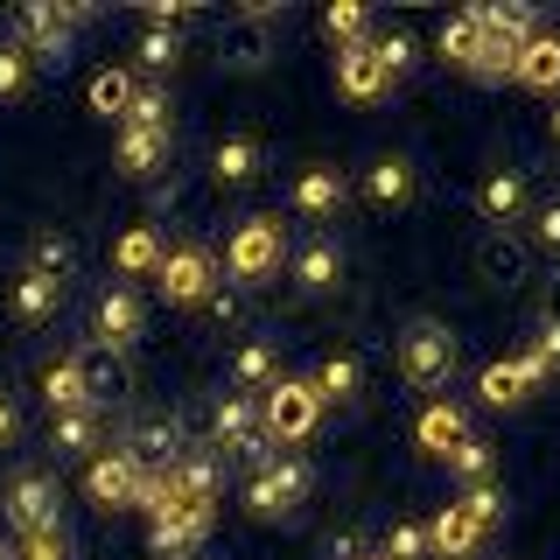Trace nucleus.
<instances>
[{"label": "nucleus", "mask_w": 560, "mask_h": 560, "mask_svg": "<svg viewBox=\"0 0 560 560\" xmlns=\"http://www.w3.org/2000/svg\"><path fill=\"white\" fill-rule=\"evenodd\" d=\"M308 490H315L308 455H294V448H267V455H259V469H253V483H245V512H253L259 525H280V518L302 512Z\"/></svg>", "instance_id": "nucleus-1"}, {"label": "nucleus", "mask_w": 560, "mask_h": 560, "mask_svg": "<svg viewBox=\"0 0 560 560\" xmlns=\"http://www.w3.org/2000/svg\"><path fill=\"white\" fill-rule=\"evenodd\" d=\"M280 259H288V224H280V210H253V218L224 238V273L232 280H273Z\"/></svg>", "instance_id": "nucleus-2"}, {"label": "nucleus", "mask_w": 560, "mask_h": 560, "mask_svg": "<svg viewBox=\"0 0 560 560\" xmlns=\"http://www.w3.org/2000/svg\"><path fill=\"white\" fill-rule=\"evenodd\" d=\"M315 420H323V399H315L308 378H273L267 393H259V428H267V448L308 442Z\"/></svg>", "instance_id": "nucleus-3"}, {"label": "nucleus", "mask_w": 560, "mask_h": 560, "mask_svg": "<svg viewBox=\"0 0 560 560\" xmlns=\"http://www.w3.org/2000/svg\"><path fill=\"white\" fill-rule=\"evenodd\" d=\"M399 372H407V385H420V393L448 385L455 378V337H448V323L413 315V323L399 329Z\"/></svg>", "instance_id": "nucleus-4"}, {"label": "nucleus", "mask_w": 560, "mask_h": 560, "mask_svg": "<svg viewBox=\"0 0 560 560\" xmlns=\"http://www.w3.org/2000/svg\"><path fill=\"white\" fill-rule=\"evenodd\" d=\"M154 280H162L168 308H203L210 294H218V259H210V245L183 238V245H168V253H162V267H154Z\"/></svg>", "instance_id": "nucleus-5"}, {"label": "nucleus", "mask_w": 560, "mask_h": 560, "mask_svg": "<svg viewBox=\"0 0 560 560\" xmlns=\"http://www.w3.org/2000/svg\"><path fill=\"white\" fill-rule=\"evenodd\" d=\"M140 483H148V463L133 448H98L84 469V490L98 512H140Z\"/></svg>", "instance_id": "nucleus-6"}, {"label": "nucleus", "mask_w": 560, "mask_h": 560, "mask_svg": "<svg viewBox=\"0 0 560 560\" xmlns=\"http://www.w3.org/2000/svg\"><path fill=\"white\" fill-rule=\"evenodd\" d=\"M0 512H8L14 533H49V525H63V490L49 469H22V477L8 483V498H0Z\"/></svg>", "instance_id": "nucleus-7"}, {"label": "nucleus", "mask_w": 560, "mask_h": 560, "mask_svg": "<svg viewBox=\"0 0 560 560\" xmlns=\"http://www.w3.org/2000/svg\"><path fill=\"white\" fill-rule=\"evenodd\" d=\"M140 329H148V308H140V294L127 288V280H113V288L98 294V308H92V343H105V350H127L140 343Z\"/></svg>", "instance_id": "nucleus-8"}, {"label": "nucleus", "mask_w": 560, "mask_h": 560, "mask_svg": "<svg viewBox=\"0 0 560 560\" xmlns=\"http://www.w3.org/2000/svg\"><path fill=\"white\" fill-rule=\"evenodd\" d=\"M210 442L224 455H267V428H259V399L253 393H224L210 413Z\"/></svg>", "instance_id": "nucleus-9"}, {"label": "nucleus", "mask_w": 560, "mask_h": 560, "mask_svg": "<svg viewBox=\"0 0 560 560\" xmlns=\"http://www.w3.org/2000/svg\"><path fill=\"white\" fill-rule=\"evenodd\" d=\"M14 43L28 49L35 63H70V22L57 14V0H35V8H22L14 14Z\"/></svg>", "instance_id": "nucleus-10"}, {"label": "nucleus", "mask_w": 560, "mask_h": 560, "mask_svg": "<svg viewBox=\"0 0 560 560\" xmlns=\"http://www.w3.org/2000/svg\"><path fill=\"white\" fill-rule=\"evenodd\" d=\"M547 385V372L533 364V350H518V358H498V364H483V378H477V393H483V407H525V399Z\"/></svg>", "instance_id": "nucleus-11"}, {"label": "nucleus", "mask_w": 560, "mask_h": 560, "mask_svg": "<svg viewBox=\"0 0 560 560\" xmlns=\"http://www.w3.org/2000/svg\"><path fill=\"white\" fill-rule=\"evenodd\" d=\"M288 267H294V288H302V294H337L350 259H343V245L329 238V232H315V238H302L288 253Z\"/></svg>", "instance_id": "nucleus-12"}, {"label": "nucleus", "mask_w": 560, "mask_h": 560, "mask_svg": "<svg viewBox=\"0 0 560 560\" xmlns=\"http://www.w3.org/2000/svg\"><path fill=\"white\" fill-rule=\"evenodd\" d=\"M168 490H175L183 504H203V512H210V504H218V490H224L218 448H183V455L168 463Z\"/></svg>", "instance_id": "nucleus-13"}, {"label": "nucleus", "mask_w": 560, "mask_h": 560, "mask_svg": "<svg viewBox=\"0 0 560 560\" xmlns=\"http://www.w3.org/2000/svg\"><path fill=\"white\" fill-rule=\"evenodd\" d=\"M175 162V133L162 127H119V175L127 183H154Z\"/></svg>", "instance_id": "nucleus-14"}, {"label": "nucleus", "mask_w": 560, "mask_h": 560, "mask_svg": "<svg viewBox=\"0 0 560 560\" xmlns=\"http://www.w3.org/2000/svg\"><path fill=\"white\" fill-rule=\"evenodd\" d=\"M413 442H420V455H434V463H448V455L469 442V413L455 407V399H434V407L413 420Z\"/></svg>", "instance_id": "nucleus-15"}, {"label": "nucleus", "mask_w": 560, "mask_h": 560, "mask_svg": "<svg viewBox=\"0 0 560 560\" xmlns=\"http://www.w3.org/2000/svg\"><path fill=\"white\" fill-rule=\"evenodd\" d=\"M337 92L350 105H372L393 92V78H385V63L372 57V43H358V49H337Z\"/></svg>", "instance_id": "nucleus-16"}, {"label": "nucleus", "mask_w": 560, "mask_h": 560, "mask_svg": "<svg viewBox=\"0 0 560 560\" xmlns=\"http://www.w3.org/2000/svg\"><path fill=\"white\" fill-rule=\"evenodd\" d=\"M483 547V525L463 512V504H442V512L428 518V560H469Z\"/></svg>", "instance_id": "nucleus-17"}, {"label": "nucleus", "mask_w": 560, "mask_h": 560, "mask_svg": "<svg viewBox=\"0 0 560 560\" xmlns=\"http://www.w3.org/2000/svg\"><path fill=\"white\" fill-rule=\"evenodd\" d=\"M259 168H267V148H259L253 133H224V140H218V154H210V183H218V189H245V183H259Z\"/></svg>", "instance_id": "nucleus-18"}, {"label": "nucleus", "mask_w": 560, "mask_h": 560, "mask_svg": "<svg viewBox=\"0 0 560 560\" xmlns=\"http://www.w3.org/2000/svg\"><path fill=\"white\" fill-rule=\"evenodd\" d=\"M343 197H350V183H343V168H329V162H315V168L294 175V210H302V218H315V224L337 218Z\"/></svg>", "instance_id": "nucleus-19"}, {"label": "nucleus", "mask_w": 560, "mask_h": 560, "mask_svg": "<svg viewBox=\"0 0 560 560\" xmlns=\"http://www.w3.org/2000/svg\"><path fill=\"white\" fill-rule=\"evenodd\" d=\"M364 197H372V210H407L413 203V162L407 154H378L364 168Z\"/></svg>", "instance_id": "nucleus-20"}, {"label": "nucleus", "mask_w": 560, "mask_h": 560, "mask_svg": "<svg viewBox=\"0 0 560 560\" xmlns=\"http://www.w3.org/2000/svg\"><path fill=\"white\" fill-rule=\"evenodd\" d=\"M477 210L490 224H518L525 218V168H498V175H483V189H477Z\"/></svg>", "instance_id": "nucleus-21"}, {"label": "nucleus", "mask_w": 560, "mask_h": 560, "mask_svg": "<svg viewBox=\"0 0 560 560\" xmlns=\"http://www.w3.org/2000/svg\"><path fill=\"white\" fill-rule=\"evenodd\" d=\"M518 84H533V92H560V35H525L518 43V70H512Z\"/></svg>", "instance_id": "nucleus-22"}, {"label": "nucleus", "mask_w": 560, "mask_h": 560, "mask_svg": "<svg viewBox=\"0 0 560 560\" xmlns=\"http://www.w3.org/2000/svg\"><path fill=\"white\" fill-rule=\"evenodd\" d=\"M78 372H84V393H92V407H105V399L127 393V358H119V350H105V343L78 350Z\"/></svg>", "instance_id": "nucleus-23"}, {"label": "nucleus", "mask_w": 560, "mask_h": 560, "mask_svg": "<svg viewBox=\"0 0 560 560\" xmlns=\"http://www.w3.org/2000/svg\"><path fill=\"white\" fill-rule=\"evenodd\" d=\"M315 399H323V407H350V399H358V385H364V364L350 358V350H329L323 364H315Z\"/></svg>", "instance_id": "nucleus-24"}, {"label": "nucleus", "mask_w": 560, "mask_h": 560, "mask_svg": "<svg viewBox=\"0 0 560 560\" xmlns=\"http://www.w3.org/2000/svg\"><path fill=\"white\" fill-rule=\"evenodd\" d=\"M98 434H105V413L98 407L49 413V448H57V455H98Z\"/></svg>", "instance_id": "nucleus-25"}, {"label": "nucleus", "mask_w": 560, "mask_h": 560, "mask_svg": "<svg viewBox=\"0 0 560 560\" xmlns=\"http://www.w3.org/2000/svg\"><path fill=\"white\" fill-rule=\"evenodd\" d=\"M162 253H168V245H162V232H154V224H127V238L113 245V267L127 273V280H140V273L162 267Z\"/></svg>", "instance_id": "nucleus-26"}, {"label": "nucleus", "mask_w": 560, "mask_h": 560, "mask_svg": "<svg viewBox=\"0 0 560 560\" xmlns=\"http://www.w3.org/2000/svg\"><path fill=\"white\" fill-rule=\"evenodd\" d=\"M43 407L49 413H84L92 407V393H84V372H78V358H57L43 372Z\"/></svg>", "instance_id": "nucleus-27"}, {"label": "nucleus", "mask_w": 560, "mask_h": 560, "mask_svg": "<svg viewBox=\"0 0 560 560\" xmlns=\"http://www.w3.org/2000/svg\"><path fill=\"white\" fill-rule=\"evenodd\" d=\"M22 273L49 280V288H63V280L78 273V245H70V238H57V232H43V238L28 245V267H22Z\"/></svg>", "instance_id": "nucleus-28"}, {"label": "nucleus", "mask_w": 560, "mask_h": 560, "mask_svg": "<svg viewBox=\"0 0 560 560\" xmlns=\"http://www.w3.org/2000/svg\"><path fill=\"white\" fill-rule=\"evenodd\" d=\"M127 448H133V455H140L148 469H168V463H175V455H183L189 442H183V428H175V420H140Z\"/></svg>", "instance_id": "nucleus-29"}, {"label": "nucleus", "mask_w": 560, "mask_h": 560, "mask_svg": "<svg viewBox=\"0 0 560 560\" xmlns=\"http://www.w3.org/2000/svg\"><path fill=\"white\" fill-rule=\"evenodd\" d=\"M57 302H63V288H49V280H35V273H22L8 288V308H14V323H49V315H57Z\"/></svg>", "instance_id": "nucleus-30"}, {"label": "nucleus", "mask_w": 560, "mask_h": 560, "mask_svg": "<svg viewBox=\"0 0 560 560\" xmlns=\"http://www.w3.org/2000/svg\"><path fill=\"white\" fill-rule=\"evenodd\" d=\"M323 35L337 49H358V43H372V14H364L358 0H329V8H323Z\"/></svg>", "instance_id": "nucleus-31"}, {"label": "nucleus", "mask_w": 560, "mask_h": 560, "mask_svg": "<svg viewBox=\"0 0 560 560\" xmlns=\"http://www.w3.org/2000/svg\"><path fill=\"white\" fill-rule=\"evenodd\" d=\"M469 22H477V14H469ZM512 70H518V43H512V35H483V43H477V57H469V78L504 84Z\"/></svg>", "instance_id": "nucleus-32"}, {"label": "nucleus", "mask_w": 560, "mask_h": 560, "mask_svg": "<svg viewBox=\"0 0 560 560\" xmlns=\"http://www.w3.org/2000/svg\"><path fill=\"white\" fill-rule=\"evenodd\" d=\"M273 378H280V358H273V343H245L238 358H232V385H238V393H267Z\"/></svg>", "instance_id": "nucleus-33"}, {"label": "nucleus", "mask_w": 560, "mask_h": 560, "mask_svg": "<svg viewBox=\"0 0 560 560\" xmlns=\"http://www.w3.org/2000/svg\"><path fill=\"white\" fill-rule=\"evenodd\" d=\"M477 43H483V28L469 22V8L455 14V22H442V35H434V57L455 63V70H469V57H477Z\"/></svg>", "instance_id": "nucleus-34"}, {"label": "nucleus", "mask_w": 560, "mask_h": 560, "mask_svg": "<svg viewBox=\"0 0 560 560\" xmlns=\"http://www.w3.org/2000/svg\"><path fill=\"white\" fill-rule=\"evenodd\" d=\"M224 63H238V70H259V63H267V22L238 14V28L224 35Z\"/></svg>", "instance_id": "nucleus-35"}, {"label": "nucleus", "mask_w": 560, "mask_h": 560, "mask_svg": "<svg viewBox=\"0 0 560 560\" xmlns=\"http://www.w3.org/2000/svg\"><path fill=\"white\" fill-rule=\"evenodd\" d=\"M127 105H133V70H113V63H105L98 78H92V113L127 119Z\"/></svg>", "instance_id": "nucleus-36"}, {"label": "nucleus", "mask_w": 560, "mask_h": 560, "mask_svg": "<svg viewBox=\"0 0 560 560\" xmlns=\"http://www.w3.org/2000/svg\"><path fill=\"white\" fill-rule=\"evenodd\" d=\"M448 469L463 477V490H469V483H498V455H490V442H483V434H469V442L448 455Z\"/></svg>", "instance_id": "nucleus-37"}, {"label": "nucleus", "mask_w": 560, "mask_h": 560, "mask_svg": "<svg viewBox=\"0 0 560 560\" xmlns=\"http://www.w3.org/2000/svg\"><path fill=\"white\" fill-rule=\"evenodd\" d=\"M133 57H140V70H175V63H183V35H175V28H140V43H133Z\"/></svg>", "instance_id": "nucleus-38"}, {"label": "nucleus", "mask_w": 560, "mask_h": 560, "mask_svg": "<svg viewBox=\"0 0 560 560\" xmlns=\"http://www.w3.org/2000/svg\"><path fill=\"white\" fill-rule=\"evenodd\" d=\"M477 267H483L490 280H504V288H512V280L525 273V259H518V245L504 238V232H490V238L477 245Z\"/></svg>", "instance_id": "nucleus-39"}, {"label": "nucleus", "mask_w": 560, "mask_h": 560, "mask_svg": "<svg viewBox=\"0 0 560 560\" xmlns=\"http://www.w3.org/2000/svg\"><path fill=\"white\" fill-rule=\"evenodd\" d=\"M28 84H35V57L8 35V43H0V98H22Z\"/></svg>", "instance_id": "nucleus-40"}, {"label": "nucleus", "mask_w": 560, "mask_h": 560, "mask_svg": "<svg viewBox=\"0 0 560 560\" xmlns=\"http://www.w3.org/2000/svg\"><path fill=\"white\" fill-rule=\"evenodd\" d=\"M119 127H162L168 133V92H162V84H133V105H127Z\"/></svg>", "instance_id": "nucleus-41"}, {"label": "nucleus", "mask_w": 560, "mask_h": 560, "mask_svg": "<svg viewBox=\"0 0 560 560\" xmlns=\"http://www.w3.org/2000/svg\"><path fill=\"white\" fill-rule=\"evenodd\" d=\"M372 57L385 63V78H407V70H413V35L407 28H385V35H372Z\"/></svg>", "instance_id": "nucleus-42"}, {"label": "nucleus", "mask_w": 560, "mask_h": 560, "mask_svg": "<svg viewBox=\"0 0 560 560\" xmlns=\"http://www.w3.org/2000/svg\"><path fill=\"white\" fill-rule=\"evenodd\" d=\"M455 504H463V512L477 518L483 533H490V525H504V490H498V483H469V490H463Z\"/></svg>", "instance_id": "nucleus-43"}, {"label": "nucleus", "mask_w": 560, "mask_h": 560, "mask_svg": "<svg viewBox=\"0 0 560 560\" xmlns=\"http://www.w3.org/2000/svg\"><path fill=\"white\" fill-rule=\"evenodd\" d=\"M14 560H78V547H70L63 525H49V533H28L22 547H14Z\"/></svg>", "instance_id": "nucleus-44"}, {"label": "nucleus", "mask_w": 560, "mask_h": 560, "mask_svg": "<svg viewBox=\"0 0 560 560\" xmlns=\"http://www.w3.org/2000/svg\"><path fill=\"white\" fill-rule=\"evenodd\" d=\"M378 560H428V525H393Z\"/></svg>", "instance_id": "nucleus-45"}, {"label": "nucleus", "mask_w": 560, "mask_h": 560, "mask_svg": "<svg viewBox=\"0 0 560 560\" xmlns=\"http://www.w3.org/2000/svg\"><path fill=\"white\" fill-rule=\"evenodd\" d=\"M533 364L539 372H560V315H547V323H539V337H533Z\"/></svg>", "instance_id": "nucleus-46"}, {"label": "nucleus", "mask_w": 560, "mask_h": 560, "mask_svg": "<svg viewBox=\"0 0 560 560\" xmlns=\"http://www.w3.org/2000/svg\"><path fill=\"white\" fill-rule=\"evenodd\" d=\"M533 238H539V245H547V253H560V197L533 210Z\"/></svg>", "instance_id": "nucleus-47"}, {"label": "nucleus", "mask_w": 560, "mask_h": 560, "mask_svg": "<svg viewBox=\"0 0 560 560\" xmlns=\"http://www.w3.org/2000/svg\"><path fill=\"white\" fill-rule=\"evenodd\" d=\"M14 434H22V413H14V399H8V393H0V448H8V442H14Z\"/></svg>", "instance_id": "nucleus-48"}, {"label": "nucleus", "mask_w": 560, "mask_h": 560, "mask_svg": "<svg viewBox=\"0 0 560 560\" xmlns=\"http://www.w3.org/2000/svg\"><path fill=\"white\" fill-rule=\"evenodd\" d=\"M323 553H329V560H358L364 547H358V539H350V533H329V539H323Z\"/></svg>", "instance_id": "nucleus-49"}, {"label": "nucleus", "mask_w": 560, "mask_h": 560, "mask_svg": "<svg viewBox=\"0 0 560 560\" xmlns=\"http://www.w3.org/2000/svg\"><path fill=\"white\" fill-rule=\"evenodd\" d=\"M210 315H218V323H232V315H238V294L232 288H218V294H210V302H203Z\"/></svg>", "instance_id": "nucleus-50"}, {"label": "nucleus", "mask_w": 560, "mask_h": 560, "mask_svg": "<svg viewBox=\"0 0 560 560\" xmlns=\"http://www.w3.org/2000/svg\"><path fill=\"white\" fill-rule=\"evenodd\" d=\"M547 133H553V140H560V98H553V113H547Z\"/></svg>", "instance_id": "nucleus-51"}, {"label": "nucleus", "mask_w": 560, "mask_h": 560, "mask_svg": "<svg viewBox=\"0 0 560 560\" xmlns=\"http://www.w3.org/2000/svg\"><path fill=\"white\" fill-rule=\"evenodd\" d=\"M0 560H14V547H8V539H0Z\"/></svg>", "instance_id": "nucleus-52"}, {"label": "nucleus", "mask_w": 560, "mask_h": 560, "mask_svg": "<svg viewBox=\"0 0 560 560\" xmlns=\"http://www.w3.org/2000/svg\"><path fill=\"white\" fill-rule=\"evenodd\" d=\"M358 560H378V553H358Z\"/></svg>", "instance_id": "nucleus-53"}]
</instances>
